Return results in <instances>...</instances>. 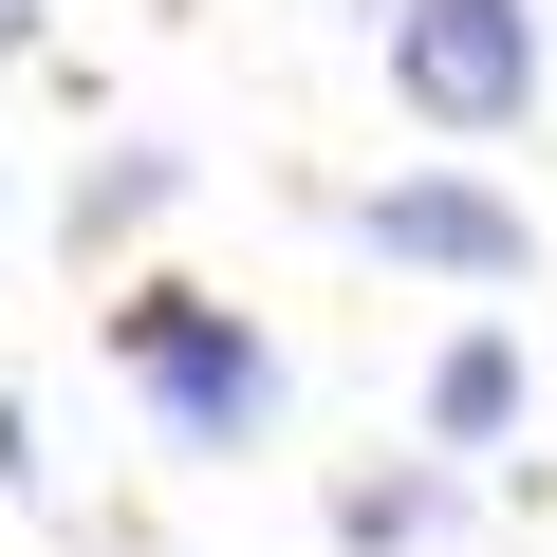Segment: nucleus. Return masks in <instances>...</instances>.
Wrapping results in <instances>:
<instances>
[{
  "label": "nucleus",
  "instance_id": "obj_1",
  "mask_svg": "<svg viewBox=\"0 0 557 557\" xmlns=\"http://www.w3.org/2000/svg\"><path fill=\"white\" fill-rule=\"evenodd\" d=\"M112 372H131L149 428L205 446V465L278 428V335H260L242 298H205V278H131V298H112Z\"/></svg>",
  "mask_w": 557,
  "mask_h": 557
},
{
  "label": "nucleus",
  "instance_id": "obj_2",
  "mask_svg": "<svg viewBox=\"0 0 557 557\" xmlns=\"http://www.w3.org/2000/svg\"><path fill=\"white\" fill-rule=\"evenodd\" d=\"M391 94L446 149H502L539 112V0H391Z\"/></svg>",
  "mask_w": 557,
  "mask_h": 557
},
{
  "label": "nucleus",
  "instance_id": "obj_3",
  "mask_svg": "<svg viewBox=\"0 0 557 557\" xmlns=\"http://www.w3.org/2000/svg\"><path fill=\"white\" fill-rule=\"evenodd\" d=\"M354 242H372V260H409V278H465V298L539 278V223H520L483 168H391V186L354 205Z\"/></svg>",
  "mask_w": 557,
  "mask_h": 557
},
{
  "label": "nucleus",
  "instance_id": "obj_4",
  "mask_svg": "<svg viewBox=\"0 0 557 557\" xmlns=\"http://www.w3.org/2000/svg\"><path fill=\"white\" fill-rule=\"evenodd\" d=\"M520 391H539V372H520V335H502V317H465V335L428 354V446H446V465H465V446H502V428H520Z\"/></svg>",
  "mask_w": 557,
  "mask_h": 557
},
{
  "label": "nucleus",
  "instance_id": "obj_5",
  "mask_svg": "<svg viewBox=\"0 0 557 557\" xmlns=\"http://www.w3.org/2000/svg\"><path fill=\"white\" fill-rule=\"evenodd\" d=\"M335 539H354V557L446 539V465H354V483H335Z\"/></svg>",
  "mask_w": 557,
  "mask_h": 557
},
{
  "label": "nucleus",
  "instance_id": "obj_6",
  "mask_svg": "<svg viewBox=\"0 0 557 557\" xmlns=\"http://www.w3.org/2000/svg\"><path fill=\"white\" fill-rule=\"evenodd\" d=\"M149 205H168V149H131V168H94V186H75V242H131Z\"/></svg>",
  "mask_w": 557,
  "mask_h": 557
},
{
  "label": "nucleus",
  "instance_id": "obj_7",
  "mask_svg": "<svg viewBox=\"0 0 557 557\" xmlns=\"http://www.w3.org/2000/svg\"><path fill=\"white\" fill-rule=\"evenodd\" d=\"M0 483H38V446H20V391H0Z\"/></svg>",
  "mask_w": 557,
  "mask_h": 557
}]
</instances>
